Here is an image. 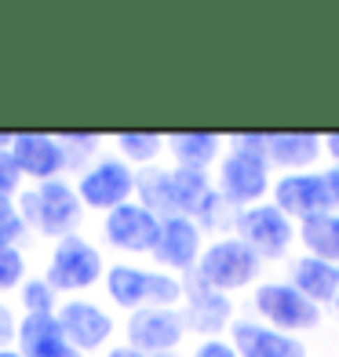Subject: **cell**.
Instances as JSON below:
<instances>
[{"instance_id": "obj_1", "label": "cell", "mask_w": 339, "mask_h": 357, "mask_svg": "<svg viewBox=\"0 0 339 357\" xmlns=\"http://www.w3.org/2000/svg\"><path fill=\"white\" fill-rule=\"evenodd\" d=\"M212 183L204 172H186V168H139L135 172V197L142 208H150L157 219H197L201 208L212 201Z\"/></svg>"}, {"instance_id": "obj_2", "label": "cell", "mask_w": 339, "mask_h": 357, "mask_svg": "<svg viewBox=\"0 0 339 357\" xmlns=\"http://www.w3.org/2000/svg\"><path fill=\"white\" fill-rule=\"evenodd\" d=\"M19 212L29 234L52 237L55 245V241L77 234L80 219H84V204H80L77 186L70 178H52V183H33L19 193Z\"/></svg>"}, {"instance_id": "obj_3", "label": "cell", "mask_w": 339, "mask_h": 357, "mask_svg": "<svg viewBox=\"0 0 339 357\" xmlns=\"http://www.w3.org/2000/svg\"><path fill=\"white\" fill-rule=\"evenodd\" d=\"M106 296L113 306L135 314V310H150V306H175L183 299V281L175 273L165 270H142L132 263H113L106 266Z\"/></svg>"}, {"instance_id": "obj_4", "label": "cell", "mask_w": 339, "mask_h": 357, "mask_svg": "<svg viewBox=\"0 0 339 357\" xmlns=\"http://www.w3.org/2000/svg\"><path fill=\"white\" fill-rule=\"evenodd\" d=\"M44 278L59 296H77V291H88L106 278V259L99 252V245H91L88 237L70 234L52 245L44 263Z\"/></svg>"}, {"instance_id": "obj_5", "label": "cell", "mask_w": 339, "mask_h": 357, "mask_svg": "<svg viewBox=\"0 0 339 357\" xmlns=\"http://www.w3.org/2000/svg\"><path fill=\"white\" fill-rule=\"evenodd\" d=\"M77 197L84 204V212H113L132 201L135 193V168L121 157H99L73 178Z\"/></svg>"}, {"instance_id": "obj_6", "label": "cell", "mask_w": 339, "mask_h": 357, "mask_svg": "<svg viewBox=\"0 0 339 357\" xmlns=\"http://www.w3.org/2000/svg\"><path fill=\"white\" fill-rule=\"evenodd\" d=\"M259 255H255L245 241L237 237H223L216 245H208L201 252V263H197V278L216 288V291H234V288H245L248 281L259 278Z\"/></svg>"}, {"instance_id": "obj_7", "label": "cell", "mask_w": 339, "mask_h": 357, "mask_svg": "<svg viewBox=\"0 0 339 357\" xmlns=\"http://www.w3.org/2000/svg\"><path fill=\"white\" fill-rule=\"evenodd\" d=\"M273 197L285 215H299L303 222L314 215H329V208L339 204V168L325 175H285Z\"/></svg>"}, {"instance_id": "obj_8", "label": "cell", "mask_w": 339, "mask_h": 357, "mask_svg": "<svg viewBox=\"0 0 339 357\" xmlns=\"http://www.w3.org/2000/svg\"><path fill=\"white\" fill-rule=\"evenodd\" d=\"M103 237L110 248L128 252V255H153L157 248V237H160V219L142 208L139 201H128L121 208L103 215Z\"/></svg>"}, {"instance_id": "obj_9", "label": "cell", "mask_w": 339, "mask_h": 357, "mask_svg": "<svg viewBox=\"0 0 339 357\" xmlns=\"http://www.w3.org/2000/svg\"><path fill=\"white\" fill-rule=\"evenodd\" d=\"M59 324H62V332H66L70 339V347L80 350V354H95V350H103L113 332H117V321L110 317L106 306H99L95 299H62L59 303Z\"/></svg>"}, {"instance_id": "obj_10", "label": "cell", "mask_w": 339, "mask_h": 357, "mask_svg": "<svg viewBox=\"0 0 339 357\" xmlns=\"http://www.w3.org/2000/svg\"><path fill=\"white\" fill-rule=\"evenodd\" d=\"M124 335H128V347L139 350V354H172L175 347L183 343L186 335V321L175 306H150V310H135L128 314L124 324Z\"/></svg>"}, {"instance_id": "obj_11", "label": "cell", "mask_w": 339, "mask_h": 357, "mask_svg": "<svg viewBox=\"0 0 339 357\" xmlns=\"http://www.w3.org/2000/svg\"><path fill=\"white\" fill-rule=\"evenodd\" d=\"M11 157H15V165H19V172L29 186L52 183V178H62L70 172L66 150H62L59 135H47V132H15Z\"/></svg>"}, {"instance_id": "obj_12", "label": "cell", "mask_w": 339, "mask_h": 357, "mask_svg": "<svg viewBox=\"0 0 339 357\" xmlns=\"http://www.w3.org/2000/svg\"><path fill=\"white\" fill-rule=\"evenodd\" d=\"M234 226H237V241H245L259 259L263 255L278 259V255L288 252V245H292V222H288V215L278 204L245 208V212L234 219Z\"/></svg>"}, {"instance_id": "obj_13", "label": "cell", "mask_w": 339, "mask_h": 357, "mask_svg": "<svg viewBox=\"0 0 339 357\" xmlns=\"http://www.w3.org/2000/svg\"><path fill=\"white\" fill-rule=\"evenodd\" d=\"M255 310L270 324H278V332H299V328H317L321 324L317 303H310L292 284H263L255 291Z\"/></svg>"}, {"instance_id": "obj_14", "label": "cell", "mask_w": 339, "mask_h": 357, "mask_svg": "<svg viewBox=\"0 0 339 357\" xmlns=\"http://www.w3.org/2000/svg\"><path fill=\"white\" fill-rule=\"evenodd\" d=\"M157 266H165V273H193L201 263V226L175 215V219H160V237L153 248Z\"/></svg>"}, {"instance_id": "obj_15", "label": "cell", "mask_w": 339, "mask_h": 357, "mask_svg": "<svg viewBox=\"0 0 339 357\" xmlns=\"http://www.w3.org/2000/svg\"><path fill=\"white\" fill-rule=\"evenodd\" d=\"M266 193V157L234 150L219 165V197L226 204H252Z\"/></svg>"}, {"instance_id": "obj_16", "label": "cell", "mask_w": 339, "mask_h": 357, "mask_svg": "<svg viewBox=\"0 0 339 357\" xmlns=\"http://www.w3.org/2000/svg\"><path fill=\"white\" fill-rule=\"evenodd\" d=\"M183 303H186V310H183L186 328L204 332L208 339H216V332H223L230 324V314H234L230 299L223 291L208 288L197 273H186L183 278Z\"/></svg>"}, {"instance_id": "obj_17", "label": "cell", "mask_w": 339, "mask_h": 357, "mask_svg": "<svg viewBox=\"0 0 339 357\" xmlns=\"http://www.w3.org/2000/svg\"><path fill=\"white\" fill-rule=\"evenodd\" d=\"M15 350L22 357H66L73 347L55 314H22L19 317V335Z\"/></svg>"}, {"instance_id": "obj_18", "label": "cell", "mask_w": 339, "mask_h": 357, "mask_svg": "<svg viewBox=\"0 0 339 357\" xmlns=\"http://www.w3.org/2000/svg\"><path fill=\"white\" fill-rule=\"evenodd\" d=\"M230 339L237 357H306V347L299 339L285 335L278 328H263V324L237 321L230 324Z\"/></svg>"}, {"instance_id": "obj_19", "label": "cell", "mask_w": 339, "mask_h": 357, "mask_svg": "<svg viewBox=\"0 0 339 357\" xmlns=\"http://www.w3.org/2000/svg\"><path fill=\"white\" fill-rule=\"evenodd\" d=\"M292 288H299L310 303H332L339 296V266L314 255H303L292 266Z\"/></svg>"}, {"instance_id": "obj_20", "label": "cell", "mask_w": 339, "mask_h": 357, "mask_svg": "<svg viewBox=\"0 0 339 357\" xmlns=\"http://www.w3.org/2000/svg\"><path fill=\"white\" fill-rule=\"evenodd\" d=\"M165 146L175 157V168H186V172H204L219 157V139L208 132H175L165 139Z\"/></svg>"}, {"instance_id": "obj_21", "label": "cell", "mask_w": 339, "mask_h": 357, "mask_svg": "<svg viewBox=\"0 0 339 357\" xmlns=\"http://www.w3.org/2000/svg\"><path fill=\"white\" fill-rule=\"evenodd\" d=\"M317 153H321V139L317 135H303V132L266 135V160H273V165H281V168L314 165Z\"/></svg>"}, {"instance_id": "obj_22", "label": "cell", "mask_w": 339, "mask_h": 357, "mask_svg": "<svg viewBox=\"0 0 339 357\" xmlns=\"http://www.w3.org/2000/svg\"><path fill=\"white\" fill-rule=\"evenodd\" d=\"M303 245L314 252V259L339 263V215H314L303 222Z\"/></svg>"}, {"instance_id": "obj_23", "label": "cell", "mask_w": 339, "mask_h": 357, "mask_svg": "<svg viewBox=\"0 0 339 357\" xmlns=\"http://www.w3.org/2000/svg\"><path fill=\"white\" fill-rule=\"evenodd\" d=\"M113 146H117V157H121V160L150 168L153 160L160 157V146H165V139L153 135V132H121V135H113Z\"/></svg>"}, {"instance_id": "obj_24", "label": "cell", "mask_w": 339, "mask_h": 357, "mask_svg": "<svg viewBox=\"0 0 339 357\" xmlns=\"http://www.w3.org/2000/svg\"><path fill=\"white\" fill-rule=\"evenodd\" d=\"M19 306L22 314H59V291L47 284L44 273H29L19 288Z\"/></svg>"}, {"instance_id": "obj_25", "label": "cell", "mask_w": 339, "mask_h": 357, "mask_svg": "<svg viewBox=\"0 0 339 357\" xmlns=\"http://www.w3.org/2000/svg\"><path fill=\"white\" fill-rule=\"evenodd\" d=\"M59 142H62V150H66V165H70L73 175H80L88 165H95V160H99V146H103L99 135H88V132H62Z\"/></svg>"}, {"instance_id": "obj_26", "label": "cell", "mask_w": 339, "mask_h": 357, "mask_svg": "<svg viewBox=\"0 0 339 357\" xmlns=\"http://www.w3.org/2000/svg\"><path fill=\"white\" fill-rule=\"evenodd\" d=\"M29 278V255L19 245H0V296L19 291Z\"/></svg>"}, {"instance_id": "obj_27", "label": "cell", "mask_w": 339, "mask_h": 357, "mask_svg": "<svg viewBox=\"0 0 339 357\" xmlns=\"http://www.w3.org/2000/svg\"><path fill=\"white\" fill-rule=\"evenodd\" d=\"M29 237V226L19 212V197H0V245H19Z\"/></svg>"}, {"instance_id": "obj_28", "label": "cell", "mask_w": 339, "mask_h": 357, "mask_svg": "<svg viewBox=\"0 0 339 357\" xmlns=\"http://www.w3.org/2000/svg\"><path fill=\"white\" fill-rule=\"evenodd\" d=\"M22 190H26V178L15 165L11 150H0V197H19Z\"/></svg>"}, {"instance_id": "obj_29", "label": "cell", "mask_w": 339, "mask_h": 357, "mask_svg": "<svg viewBox=\"0 0 339 357\" xmlns=\"http://www.w3.org/2000/svg\"><path fill=\"white\" fill-rule=\"evenodd\" d=\"M15 335H19V314H15V306L0 299V350L15 347Z\"/></svg>"}, {"instance_id": "obj_30", "label": "cell", "mask_w": 339, "mask_h": 357, "mask_svg": "<svg viewBox=\"0 0 339 357\" xmlns=\"http://www.w3.org/2000/svg\"><path fill=\"white\" fill-rule=\"evenodd\" d=\"M193 357H237V350H234V343H223L216 335V339H204V343L193 350Z\"/></svg>"}, {"instance_id": "obj_31", "label": "cell", "mask_w": 339, "mask_h": 357, "mask_svg": "<svg viewBox=\"0 0 339 357\" xmlns=\"http://www.w3.org/2000/svg\"><path fill=\"white\" fill-rule=\"evenodd\" d=\"M106 357H146V354H139V350H132V347L124 343V347H110Z\"/></svg>"}, {"instance_id": "obj_32", "label": "cell", "mask_w": 339, "mask_h": 357, "mask_svg": "<svg viewBox=\"0 0 339 357\" xmlns=\"http://www.w3.org/2000/svg\"><path fill=\"white\" fill-rule=\"evenodd\" d=\"M325 146H329V153L339 160V132H336V135H329V139H325Z\"/></svg>"}, {"instance_id": "obj_33", "label": "cell", "mask_w": 339, "mask_h": 357, "mask_svg": "<svg viewBox=\"0 0 339 357\" xmlns=\"http://www.w3.org/2000/svg\"><path fill=\"white\" fill-rule=\"evenodd\" d=\"M11 139H15V135H8V132H0V150H11Z\"/></svg>"}, {"instance_id": "obj_34", "label": "cell", "mask_w": 339, "mask_h": 357, "mask_svg": "<svg viewBox=\"0 0 339 357\" xmlns=\"http://www.w3.org/2000/svg\"><path fill=\"white\" fill-rule=\"evenodd\" d=\"M0 357H22V354L15 350V347H8V350H0Z\"/></svg>"}, {"instance_id": "obj_35", "label": "cell", "mask_w": 339, "mask_h": 357, "mask_svg": "<svg viewBox=\"0 0 339 357\" xmlns=\"http://www.w3.org/2000/svg\"><path fill=\"white\" fill-rule=\"evenodd\" d=\"M153 357H175V354H153Z\"/></svg>"}]
</instances>
